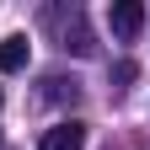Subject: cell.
<instances>
[{
	"label": "cell",
	"mask_w": 150,
	"mask_h": 150,
	"mask_svg": "<svg viewBox=\"0 0 150 150\" xmlns=\"http://www.w3.org/2000/svg\"><path fill=\"white\" fill-rule=\"evenodd\" d=\"M107 27H112V38H139V27H145V6L139 0H112V11H107Z\"/></svg>",
	"instance_id": "obj_1"
},
{
	"label": "cell",
	"mask_w": 150,
	"mask_h": 150,
	"mask_svg": "<svg viewBox=\"0 0 150 150\" xmlns=\"http://www.w3.org/2000/svg\"><path fill=\"white\" fill-rule=\"evenodd\" d=\"M38 150H86V123L64 118V123L43 129V139H38Z\"/></svg>",
	"instance_id": "obj_2"
},
{
	"label": "cell",
	"mask_w": 150,
	"mask_h": 150,
	"mask_svg": "<svg viewBox=\"0 0 150 150\" xmlns=\"http://www.w3.org/2000/svg\"><path fill=\"white\" fill-rule=\"evenodd\" d=\"M32 59V43L22 32H11V38H0V75H16V70H27Z\"/></svg>",
	"instance_id": "obj_3"
},
{
	"label": "cell",
	"mask_w": 150,
	"mask_h": 150,
	"mask_svg": "<svg viewBox=\"0 0 150 150\" xmlns=\"http://www.w3.org/2000/svg\"><path fill=\"white\" fill-rule=\"evenodd\" d=\"M134 75H139V70H134V59H118V64H112V81H118V86H129Z\"/></svg>",
	"instance_id": "obj_4"
},
{
	"label": "cell",
	"mask_w": 150,
	"mask_h": 150,
	"mask_svg": "<svg viewBox=\"0 0 150 150\" xmlns=\"http://www.w3.org/2000/svg\"><path fill=\"white\" fill-rule=\"evenodd\" d=\"M0 102H6V91H0Z\"/></svg>",
	"instance_id": "obj_5"
},
{
	"label": "cell",
	"mask_w": 150,
	"mask_h": 150,
	"mask_svg": "<svg viewBox=\"0 0 150 150\" xmlns=\"http://www.w3.org/2000/svg\"><path fill=\"white\" fill-rule=\"evenodd\" d=\"M107 150H112V145H107Z\"/></svg>",
	"instance_id": "obj_6"
}]
</instances>
